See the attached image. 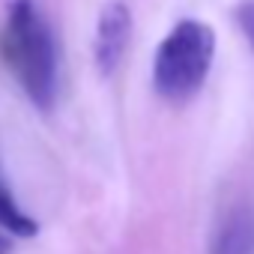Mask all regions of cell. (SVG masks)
<instances>
[{"label":"cell","instance_id":"obj_1","mask_svg":"<svg viewBox=\"0 0 254 254\" xmlns=\"http://www.w3.org/2000/svg\"><path fill=\"white\" fill-rule=\"evenodd\" d=\"M0 51L24 96L39 111H51L60 90V54L39 0H9Z\"/></svg>","mask_w":254,"mask_h":254},{"label":"cell","instance_id":"obj_2","mask_svg":"<svg viewBox=\"0 0 254 254\" xmlns=\"http://www.w3.org/2000/svg\"><path fill=\"white\" fill-rule=\"evenodd\" d=\"M215 57V33L197 18L177 21L159 42L153 57V87L171 105L191 102L209 78Z\"/></svg>","mask_w":254,"mask_h":254},{"label":"cell","instance_id":"obj_3","mask_svg":"<svg viewBox=\"0 0 254 254\" xmlns=\"http://www.w3.org/2000/svg\"><path fill=\"white\" fill-rule=\"evenodd\" d=\"M132 39V9L123 0H108L96 21V39H93V63L102 78H111L129 48Z\"/></svg>","mask_w":254,"mask_h":254},{"label":"cell","instance_id":"obj_4","mask_svg":"<svg viewBox=\"0 0 254 254\" xmlns=\"http://www.w3.org/2000/svg\"><path fill=\"white\" fill-rule=\"evenodd\" d=\"M251 248H254V224L245 212L230 215L212 242V254H251Z\"/></svg>","mask_w":254,"mask_h":254},{"label":"cell","instance_id":"obj_5","mask_svg":"<svg viewBox=\"0 0 254 254\" xmlns=\"http://www.w3.org/2000/svg\"><path fill=\"white\" fill-rule=\"evenodd\" d=\"M0 227L12 236H18V239H30V236L39 233V221L18 206L12 189L3 180V174H0Z\"/></svg>","mask_w":254,"mask_h":254},{"label":"cell","instance_id":"obj_6","mask_svg":"<svg viewBox=\"0 0 254 254\" xmlns=\"http://www.w3.org/2000/svg\"><path fill=\"white\" fill-rule=\"evenodd\" d=\"M233 21L242 30L248 48L254 51V0H239V3L233 6Z\"/></svg>","mask_w":254,"mask_h":254},{"label":"cell","instance_id":"obj_7","mask_svg":"<svg viewBox=\"0 0 254 254\" xmlns=\"http://www.w3.org/2000/svg\"><path fill=\"white\" fill-rule=\"evenodd\" d=\"M0 254H12V239L0 233Z\"/></svg>","mask_w":254,"mask_h":254}]
</instances>
